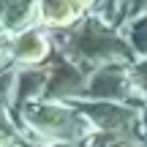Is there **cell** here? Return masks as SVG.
<instances>
[{"label": "cell", "mask_w": 147, "mask_h": 147, "mask_svg": "<svg viewBox=\"0 0 147 147\" xmlns=\"http://www.w3.org/2000/svg\"><path fill=\"white\" fill-rule=\"evenodd\" d=\"M41 14L49 25H68L76 16V0H44Z\"/></svg>", "instance_id": "6da1fadb"}]
</instances>
